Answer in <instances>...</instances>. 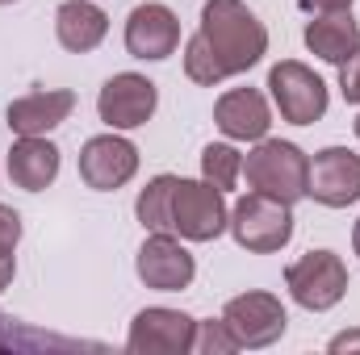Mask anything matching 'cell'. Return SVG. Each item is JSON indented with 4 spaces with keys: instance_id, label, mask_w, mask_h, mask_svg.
Returning <instances> with one entry per match:
<instances>
[{
    "instance_id": "cell-21",
    "label": "cell",
    "mask_w": 360,
    "mask_h": 355,
    "mask_svg": "<svg viewBox=\"0 0 360 355\" xmlns=\"http://www.w3.org/2000/svg\"><path fill=\"white\" fill-rule=\"evenodd\" d=\"M193 351H205V355H231V351H243L239 339L231 335V326L218 318L210 322H197V339H193Z\"/></svg>"
},
{
    "instance_id": "cell-22",
    "label": "cell",
    "mask_w": 360,
    "mask_h": 355,
    "mask_svg": "<svg viewBox=\"0 0 360 355\" xmlns=\"http://www.w3.org/2000/svg\"><path fill=\"white\" fill-rule=\"evenodd\" d=\"M340 92L348 105H360V46L340 63Z\"/></svg>"
},
{
    "instance_id": "cell-26",
    "label": "cell",
    "mask_w": 360,
    "mask_h": 355,
    "mask_svg": "<svg viewBox=\"0 0 360 355\" xmlns=\"http://www.w3.org/2000/svg\"><path fill=\"white\" fill-rule=\"evenodd\" d=\"M331 351H360V330H348V335H335L331 339Z\"/></svg>"
},
{
    "instance_id": "cell-1",
    "label": "cell",
    "mask_w": 360,
    "mask_h": 355,
    "mask_svg": "<svg viewBox=\"0 0 360 355\" xmlns=\"http://www.w3.org/2000/svg\"><path fill=\"white\" fill-rule=\"evenodd\" d=\"M197 38L214 55L222 80L252 72L269 55V29L243 0H205Z\"/></svg>"
},
{
    "instance_id": "cell-13",
    "label": "cell",
    "mask_w": 360,
    "mask_h": 355,
    "mask_svg": "<svg viewBox=\"0 0 360 355\" xmlns=\"http://www.w3.org/2000/svg\"><path fill=\"white\" fill-rule=\"evenodd\" d=\"M134 272H139V280H143L147 288H155V293H180V288L193 284L197 264H193V255L180 247L172 234H151V239L139 247Z\"/></svg>"
},
{
    "instance_id": "cell-24",
    "label": "cell",
    "mask_w": 360,
    "mask_h": 355,
    "mask_svg": "<svg viewBox=\"0 0 360 355\" xmlns=\"http://www.w3.org/2000/svg\"><path fill=\"white\" fill-rule=\"evenodd\" d=\"M13 276H17V255L0 247V293H4L8 284H13Z\"/></svg>"
},
{
    "instance_id": "cell-15",
    "label": "cell",
    "mask_w": 360,
    "mask_h": 355,
    "mask_svg": "<svg viewBox=\"0 0 360 355\" xmlns=\"http://www.w3.org/2000/svg\"><path fill=\"white\" fill-rule=\"evenodd\" d=\"M214 121H218V130H222L226 138H235V142H260L272 126V109H269V100H264V92L231 88V92L218 96Z\"/></svg>"
},
{
    "instance_id": "cell-10",
    "label": "cell",
    "mask_w": 360,
    "mask_h": 355,
    "mask_svg": "<svg viewBox=\"0 0 360 355\" xmlns=\"http://www.w3.org/2000/svg\"><path fill=\"white\" fill-rule=\"evenodd\" d=\"M306 196H314L327 209H348L360 201V155L348 147H327L310 159Z\"/></svg>"
},
{
    "instance_id": "cell-27",
    "label": "cell",
    "mask_w": 360,
    "mask_h": 355,
    "mask_svg": "<svg viewBox=\"0 0 360 355\" xmlns=\"http://www.w3.org/2000/svg\"><path fill=\"white\" fill-rule=\"evenodd\" d=\"M352 251H356V255H360V222H356V226H352Z\"/></svg>"
},
{
    "instance_id": "cell-12",
    "label": "cell",
    "mask_w": 360,
    "mask_h": 355,
    "mask_svg": "<svg viewBox=\"0 0 360 355\" xmlns=\"http://www.w3.org/2000/svg\"><path fill=\"white\" fill-rule=\"evenodd\" d=\"M180 46V21L168 4H134L130 17H126V51L134 59H147V63H160L168 55H176Z\"/></svg>"
},
{
    "instance_id": "cell-2",
    "label": "cell",
    "mask_w": 360,
    "mask_h": 355,
    "mask_svg": "<svg viewBox=\"0 0 360 355\" xmlns=\"http://www.w3.org/2000/svg\"><path fill=\"white\" fill-rule=\"evenodd\" d=\"M248 188L264 192L272 201L297 205L306 196V180H310V155L297 142H281V138H260L256 151L243 159Z\"/></svg>"
},
{
    "instance_id": "cell-3",
    "label": "cell",
    "mask_w": 360,
    "mask_h": 355,
    "mask_svg": "<svg viewBox=\"0 0 360 355\" xmlns=\"http://www.w3.org/2000/svg\"><path fill=\"white\" fill-rule=\"evenodd\" d=\"M231 234L243 251L252 255H272L293 239V205L272 201L264 192H248L235 209H231Z\"/></svg>"
},
{
    "instance_id": "cell-25",
    "label": "cell",
    "mask_w": 360,
    "mask_h": 355,
    "mask_svg": "<svg viewBox=\"0 0 360 355\" xmlns=\"http://www.w3.org/2000/svg\"><path fill=\"white\" fill-rule=\"evenodd\" d=\"M306 13H340V8H352V0H302Z\"/></svg>"
},
{
    "instance_id": "cell-20",
    "label": "cell",
    "mask_w": 360,
    "mask_h": 355,
    "mask_svg": "<svg viewBox=\"0 0 360 355\" xmlns=\"http://www.w3.org/2000/svg\"><path fill=\"white\" fill-rule=\"evenodd\" d=\"M243 176V155L231 147V142H210L201 151V180H210L214 188H235Z\"/></svg>"
},
{
    "instance_id": "cell-5",
    "label": "cell",
    "mask_w": 360,
    "mask_h": 355,
    "mask_svg": "<svg viewBox=\"0 0 360 355\" xmlns=\"http://www.w3.org/2000/svg\"><path fill=\"white\" fill-rule=\"evenodd\" d=\"M231 213L222 201V188L210 180H176L172 192V230L188 243H214L226 230Z\"/></svg>"
},
{
    "instance_id": "cell-9",
    "label": "cell",
    "mask_w": 360,
    "mask_h": 355,
    "mask_svg": "<svg viewBox=\"0 0 360 355\" xmlns=\"http://www.w3.org/2000/svg\"><path fill=\"white\" fill-rule=\"evenodd\" d=\"M155 105H160V92L139 72L109 76L101 96H96V113H101V121L109 130H139V126H147L151 113H155Z\"/></svg>"
},
{
    "instance_id": "cell-6",
    "label": "cell",
    "mask_w": 360,
    "mask_h": 355,
    "mask_svg": "<svg viewBox=\"0 0 360 355\" xmlns=\"http://www.w3.org/2000/svg\"><path fill=\"white\" fill-rule=\"evenodd\" d=\"M269 92L285 121L293 126H314L327 113V84L297 59H281L269 72Z\"/></svg>"
},
{
    "instance_id": "cell-4",
    "label": "cell",
    "mask_w": 360,
    "mask_h": 355,
    "mask_svg": "<svg viewBox=\"0 0 360 355\" xmlns=\"http://www.w3.org/2000/svg\"><path fill=\"white\" fill-rule=\"evenodd\" d=\"M285 288L289 297L310 309V314H323V309H335L348 293V267L335 251H306L297 264L285 267Z\"/></svg>"
},
{
    "instance_id": "cell-8",
    "label": "cell",
    "mask_w": 360,
    "mask_h": 355,
    "mask_svg": "<svg viewBox=\"0 0 360 355\" xmlns=\"http://www.w3.org/2000/svg\"><path fill=\"white\" fill-rule=\"evenodd\" d=\"M193 339H197V322L188 314L168 309V305H151V309L134 314L126 347L134 355H184L193 351Z\"/></svg>"
},
{
    "instance_id": "cell-11",
    "label": "cell",
    "mask_w": 360,
    "mask_h": 355,
    "mask_svg": "<svg viewBox=\"0 0 360 355\" xmlns=\"http://www.w3.org/2000/svg\"><path fill=\"white\" fill-rule=\"evenodd\" d=\"M139 172V147L122 134H96L80 147V180L96 192H113Z\"/></svg>"
},
{
    "instance_id": "cell-19",
    "label": "cell",
    "mask_w": 360,
    "mask_h": 355,
    "mask_svg": "<svg viewBox=\"0 0 360 355\" xmlns=\"http://www.w3.org/2000/svg\"><path fill=\"white\" fill-rule=\"evenodd\" d=\"M176 180L180 176H155L134 201V213L143 222V230L151 234H172V192H176Z\"/></svg>"
},
{
    "instance_id": "cell-23",
    "label": "cell",
    "mask_w": 360,
    "mask_h": 355,
    "mask_svg": "<svg viewBox=\"0 0 360 355\" xmlns=\"http://www.w3.org/2000/svg\"><path fill=\"white\" fill-rule=\"evenodd\" d=\"M17 243H21V217L13 205H0V247L17 251Z\"/></svg>"
},
{
    "instance_id": "cell-29",
    "label": "cell",
    "mask_w": 360,
    "mask_h": 355,
    "mask_svg": "<svg viewBox=\"0 0 360 355\" xmlns=\"http://www.w3.org/2000/svg\"><path fill=\"white\" fill-rule=\"evenodd\" d=\"M0 4H13V0H0Z\"/></svg>"
},
{
    "instance_id": "cell-7",
    "label": "cell",
    "mask_w": 360,
    "mask_h": 355,
    "mask_svg": "<svg viewBox=\"0 0 360 355\" xmlns=\"http://www.w3.org/2000/svg\"><path fill=\"white\" fill-rule=\"evenodd\" d=\"M222 322L231 326L239 347H252V351L272 347L285 335V326H289L285 305L272 293H239V297H231L226 309H222Z\"/></svg>"
},
{
    "instance_id": "cell-17",
    "label": "cell",
    "mask_w": 360,
    "mask_h": 355,
    "mask_svg": "<svg viewBox=\"0 0 360 355\" xmlns=\"http://www.w3.org/2000/svg\"><path fill=\"white\" fill-rule=\"evenodd\" d=\"M59 176V147L46 142V134L38 138H17L8 151V180L25 192H42Z\"/></svg>"
},
{
    "instance_id": "cell-28",
    "label": "cell",
    "mask_w": 360,
    "mask_h": 355,
    "mask_svg": "<svg viewBox=\"0 0 360 355\" xmlns=\"http://www.w3.org/2000/svg\"><path fill=\"white\" fill-rule=\"evenodd\" d=\"M352 130H356V138H360V117H356V121H352Z\"/></svg>"
},
{
    "instance_id": "cell-18",
    "label": "cell",
    "mask_w": 360,
    "mask_h": 355,
    "mask_svg": "<svg viewBox=\"0 0 360 355\" xmlns=\"http://www.w3.org/2000/svg\"><path fill=\"white\" fill-rule=\"evenodd\" d=\"M306 46L310 55H319L323 63H344L360 46V25L352 17V8L340 13H314V21H306Z\"/></svg>"
},
{
    "instance_id": "cell-14",
    "label": "cell",
    "mask_w": 360,
    "mask_h": 355,
    "mask_svg": "<svg viewBox=\"0 0 360 355\" xmlns=\"http://www.w3.org/2000/svg\"><path fill=\"white\" fill-rule=\"evenodd\" d=\"M76 109V92L68 88H42V92H25L17 100H8V130L17 138H38L51 134L55 126H63Z\"/></svg>"
},
{
    "instance_id": "cell-16",
    "label": "cell",
    "mask_w": 360,
    "mask_h": 355,
    "mask_svg": "<svg viewBox=\"0 0 360 355\" xmlns=\"http://www.w3.org/2000/svg\"><path fill=\"white\" fill-rule=\"evenodd\" d=\"M109 34V13L92 0H63L55 13V38L72 55H89Z\"/></svg>"
}]
</instances>
